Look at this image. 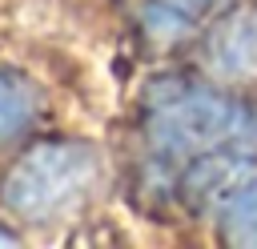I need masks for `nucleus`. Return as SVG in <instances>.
I'll return each instance as SVG.
<instances>
[{
    "label": "nucleus",
    "instance_id": "obj_1",
    "mask_svg": "<svg viewBox=\"0 0 257 249\" xmlns=\"http://www.w3.org/2000/svg\"><path fill=\"white\" fill-rule=\"evenodd\" d=\"M237 108L209 96V92H189L177 104H169L165 120H161V137L173 149H209L217 141H225L237 129Z\"/></svg>",
    "mask_w": 257,
    "mask_h": 249
},
{
    "label": "nucleus",
    "instance_id": "obj_2",
    "mask_svg": "<svg viewBox=\"0 0 257 249\" xmlns=\"http://www.w3.org/2000/svg\"><path fill=\"white\" fill-rule=\"evenodd\" d=\"M217 60L229 64V72L257 68V16H237L217 36Z\"/></svg>",
    "mask_w": 257,
    "mask_h": 249
},
{
    "label": "nucleus",
    "instance_id": "obj_3",
    "mask_svg": "<svg viewBox=\"0 0 257 249\" xmlns=\"http://www.w3.org/2000/svg\"><path fill=\"white\" fill-rule=\"evenodd\" d=\"M249 173H253V161H249V157H217V161H205V165L197 169V185H201L209 197H221L225 189L245 185Z\"/></svg>",
    "mask_w": 257,
    "mask_h": 249
},
{
    "label": "nucleus",
    "instance_id": "obj_4",
    "mask_svg": "<svg viewBox=\"0 0 257 249\" xmlns=\"http://www.w3.org/2000/svg\"><path fill=\"white\" fill-rule=\"evenodd\" d=\"M225 237L237 241V245H257V185L253 189H241L229 205H225Z\"/></svg>",
    "mask_w": 257,
    "mask_h": 249
},
{
    "label": "nucleus",
    "instance_id": "obj_5",
    "mask_svg": "<svg viewBox=\"0 0 257 249\" xmlns=\"http://www.w3.org/2000/svg\"><path fill=\"white\" fill-rule=\"evenodd\" d=\"M169 4H173V8H193V12H197L205 0H169Z\"/></svg>",
    "mask_w": 257,
    "mask_h": 249
}]
</instances>
